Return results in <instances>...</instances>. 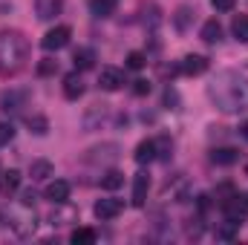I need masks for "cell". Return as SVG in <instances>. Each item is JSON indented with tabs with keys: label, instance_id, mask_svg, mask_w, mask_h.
<instances>
[{
	"label": "cell",
	"instance_id": "cell-1",
	"mask_svg": "<svg viewBox=\"0 0 248 245\" xmlns=\"http://www.w3.org/2000/svg\"><path fill=\"white\" fill-rule=\"evenodd\" d=\"M208 98L225 116L248 113V78L237 69H219L208 84Z\"/></svg>",
	"mask_w": 248,
	"mask_h": 245
},
{
	"label": "cell",
	"instance_id": "cell-2",
	"mask_svg": "<svg viewBox=\"0 0 248 245\" xmlns=\"http://www.w3.org/2000/svg\"><path fill=\"white\" fill-rule=\"evenodd\" d=\"M29 58V44L17 32H0V75H15Z\"/></svg>",
	"mask_w": 248,
	"mask_h": 245
},
{
	"label": "cell",
	"instance_id": "cell-3",
	"mask_svg": "<svg viewBox=\"0 0 248 245\" xmlns=\"http://www.w3.org/2000/svg\"><path fill=\"white\" fill-rule=\"evenodd\" d=\"M35 211H32V205H17V208H12L9 211V228L17 234V237H29V234H35Z\"/></svg>",
	"mask_w": 248,
	"mask_h": 245
},
{
	"label": "cell",
	"instance_id": "cell-4",
	"mask_svg": "<svg viewBox=\"0 0 248 245\" xmlns=\"http://www.w3.org/2000/svg\"><path fill=\"white\" fill-rule=\"evenodd\" d=\"M69 38H72V29L69 26H55V29H49L41 38V46H44V52H58V49H63L69 44Z\"/></svg>",
	"mask_w": 248,
	"mask_h": 245
},
{
	"label": "cell",
	"instance_id": "cell-5",
	"mask_svg": "<svg viewBox=\"0 0 248 245\" xmlns=\"http://www.w3.org/2000/svg\"><path fill=\"white\" fill-rule=\"evenodd\" d=\"M124 84V72L122 69H116V66H104L101 69V75H98V87L101 90H107V92H116V90H122Z\"/></svg>",
	"mask_w": 248,
	"mask_h": 245
},
{
	"label": "cell",
	"instance_id": "cell-6",
	"mask_svg": "<svg viewBox=\"0 0 248 245\" xmlns=\"http://www.w3.org/2000/svg\"><path fill=\"white\" fill-rule=\"evenodd\" d=\"M93 211H95V216H98L101 222H107V219H116V216L122 214L124 202H122V199H113V196H110V199H98Z\"/></svg>",
	"mask_w": 248,
	"mask_h": 245
},
{
	"label": "cell",
	"instance_id": "cell-7",
	"mask_svg": "<svg viewBox=\"0 0 248 245\" xmlns=\"http://www.w3.org/2000/svg\"><path fill=\"white\" fill-rule=\"evenodd\" d=\"M116 159H119V144H101L87 153V162H93V165H110Z\"/></svg>",
	"mask_w": 248,
	"mask_h": 245
},
{
	"label": "cell",
	"instance_id": "cell-8",
	"mask_svg": "<svg viewBox=\"0 0 248 245\" xmlns=\"http://www.w3.org/2000/svg\"><path fill=\"white\" fill-rule=\"evenodd\" d=\"M147 190H150V176L141 170V173H136V179H133V205L136 208H144V202H147Z\"/></svg>",
	"mask_w": 248,
	"mask_h": 245
},
{
	"label": "cell",
	"instance_id": "cell-9",
	"mask_svg": "<svg viewBox=\"0 0 248 245\" xmlns=\"http://www.w3.org/2000/svg\"><path fill=\"white\" fill-rule=\"evenodd\" d=\"M44 196H46L52 205H66V199H69V182H63V179L49 182L46 190H44Z\"/></svg>",
	"mask_w": 248,
	"mask_h": 245
},
{
	"label": "cell",
	"instance_id": "cell-10",
	"mask_svg": "<svg viewBox=\"0 0 248 245\" xmlns=\"http://www.w3.org/2000/svg\"><path fill=\"white\" fill-rule=\"evenodd\" d=\"M63 9V0H35V12L41 20H55Z\"/></svg>",
	"mask_w": 248,
	"mask_h": 245
},
{
	"label": "cell",
	"instance_id": "cell-11",
	"mask_svg": "<svg viewBox=\"0 0 248 245\" xmlns=\"http://www.w3.org/2000/svg\"><path fill=\"white\" fill-rule=\"evenodd\" d=\"M179 72H185V75H202V72H208V58L205 55H185L182 63H179Z\"/></svg>",
	"mask_w": 248,
	"mask_h": 245
},
{
	"label": "cell",
	"instance_id": "cell-12",
	"mask_svg": "<svg viewBox=\"0 0 248 245\" xmlns=\"http://www.w3.org/2000/svg\"><path fill=\"white\" fill-rule=\"evenodd\" d=\"M63 95H66L69 101H78V98L84 95V81H81L78 72H69V75L63 78Z\"/></svg>",
	"mask_w": 248,
	"mask_h": 245
},
{
	"label": "cell",
	"instance_id": "cell-13",
	"mask_svg": "<svg viewBox=\"0 0 248 245\" xmlns=\"http://www.w3.org/2000/svg\"><path fill=\"white\" fill-rule=\"evenodd\" d=\"M237 159H240V150H234V147H217V150H211V162H214V165L228 168V165H234Z\"/></svg>",
	"mask_w": 248,
	"mask_h": 245
},
{
	"label": "cell",
	"instance_id": "cell-14",
	"mask_svg": "<svg viewBox=\"0 0 248 245\" xmlns=\"http://www.w3.org/2000/svg\"><path fill=\"white\" fill-rule=\"evenodd\" d=\"M199 38H202L205 44H219V41H222V26H219V20H205Z\"/></svg>",
	"mask_w": 248,
	"mask_h": 245
},
{
	"label": "cell",
	"instance_id": "cell-15",
	"mask_svg": "<svg viewBox=\"0 0 248 245\" xmlns=\"http://www.w3.org/2000/svg\"><path fill=\"white\" fill-rule=\"evenodd\" d=\"M52 173H55V168H52V162H46V159H38V162H32V168H29L32 182H44V179H49Z\"/></svg>",
	"mask_w": 248,
	"mask_h": 245
},
{
	"label": "cell",
	"instance_id": "cell-16",
	"mask_svg": "<svg viewBox=\"0 0 248 245\" xmlns=\"http://www.w3.org/2000/svg\"><path fill=\"white\" fill-rule=\"evenodd\" d=\"M72 61H75V69H78V72H84V69H93V66H95V52H93L90 46H81V49H75Z\"/></svg>",
	"mask_w": 248,
	"mask_h": 245
},
{
	"label": "cell",
	"instance_id": "cell-17",
	"mask_svg": "<svg viewBox=\"0 0 248 245\" xmlns=\"http://www.w3.org/2000/svg\"><path fill=\"white\" fill-rule=\"evenodd\" d=\"M133 159H136L139 165H147V162H153V159H156V141H153V138H147V141H141V144L136 147V153H133Z\"/></svg>",
	"mask_w": 248,
	"mask_h": 245
},
{
	"label": "cell",
	"instance_id": "cell-18",
	"mask_svg": "<svg viewBox=\"0 0 248 245\" xmlns=\"http://www.w3.org/2000/svg\"><path fill=\"white\" fill-rule=\"evenodd\" d=\"M119 0H90V15L93 17H110L116 12Z\"/></svg>",
	"mask_w": 248,
	"mask_h": 245
},
{
	"label": "cell",
	"instance_id": "cell-19",
	"mask_svg": "<svg viewBox=\"0 0 248 245\" xmlns=\"http://www.w3.org/2000/svg\"><path fill=\"white\" fill-rule=\"evenodd\" d=\"M17 187H20V170H6V173H0V193H3V196L15 193Z\"/></svg>",
	"mask_w": 248,
	"mask_h": 245
},
{
	"label": "cell",
	"instance_id": "cell-20",
	"mask_svg": "<svg viewBox=\"0 0 248 245\" xmlns=\"http://www.w3.org/2000/svg\"><path fill=\"white\" fill-rule=\"evenodd\" d=\"M231 32H234V38H237L240 44H248V15L234 17V23H231Z\"/></svg>",
	"mask_w": 248,
	"mask_h": 245
},
{
	"label": "cell",
	"instance_id": "cell-21",
	"mask_svg": "<svg viewBox=\"0 0 248 245\" xmlns=\"http://www.w3.org/2000/svg\"><path fill=\"white\" fill-rule=\"evenodd\" d=\"M124 184V173L122 170H107L104 176H101V187L104 190H119Z\"/></svg>",
	"mask_w": 248,
	"mask_h": 245
},
{
	"label": "cell",
	"instance_id": "cell-22",
	"mask_svg": "<svg viewBox=\"0 0 248 245\" xmlns=\"http://www.w3.org/2000/svg\"><path fill=\"white\" fill-rule=\"evenodd\" d=\"M69 240L75 245H90V243H95V231H90V228H75Z\"/></svg>",
	"mask_w": 248,
	"mask_h": 245
},
{
	"label": "cell",
	"instance_id": "cell-23",
	"mask_svg": "<svg viewBox=\"0 0 248 245\" xmlns=\"http://www.w3.org/2000/svg\"><path fill=\"white\" fill-rule=\"evenodd\" d=\"M26 124H29V130L38 133V136H46V133H49V122H46L44 116H29Z\"/></svg>",
	"mask_w": 248,
	"mask_h": 245
},
{
	"label": "cell",
	"instance_id": "cell-24",
	"mask_svg": "<svg viewBox=\"0 0 248 245\" xmlns=\"http://www.w3.org/2000/svg\"><path fill=\"white\" fill-rule=\"evenodd\" d=\"M237 228H240V225L228 219L225 225H219V228H217V240H225V243H231V240L237 237Z\"/></svg>",
	"mask_w": 248,
	"mask_h": 245
},
{
	"label": "cell",
	"instance_id": "cell-25",
	"mask_svg": "<svg viewBox=\"0 0 248 245\" xmlns=\"http://www.w3.org/2000/svg\"><path fill=\"white\" fill-rule=\"evenodd\" d=\"M170 150H173V144H170L168 136L156 138V159H170Z\"/></svg>",
	"mask_w": 248,
	"mask_h": 245
},
{
	"label": "cell",
	"instance_id": "cell-26",
	"mask_svg": "<svg viewBox=\"0 0 248 245\" xmlns=\"http://www.w3.org/2000/svg\"><path fill=\"white\" fill-rule=\"evenodd\" d=\"M144 63H147L144 52H130L127 55V69H144Z\"/></svg>",
	"mask_w": 248,
	"mask_h": 245
},
{
	"label": "cell",
	"instance_id": "cell-27",
	"mask_svg": "<svg viewBox=\"0 0 248 245\" xmlns=\"http://www.w3.org/2000/svg\"><path fill=\"white\" fill-rule=\"evenodd\" d=\"M12 138H15V127L9 122H0V147H6Z\"/></svg>",
	"mask_w": 248,
	"mask_h": 245
},
{
	"label": "cell",
	"instance_id": "cell-28",
	"mask_svg": "<svg viewBox=\"0 0 248 245\" xmlns=\"http://www.w3.org/2000/svg\"><path fill=\"white\" fill-rule=\"evenodd\" d=\"M66 219H75V211H55V214L49 216L52 225H66Z\"/></svg>",
	"mask_w": 248,
	"mask_h": 245
},
{
	"label": "cell",
	"instance_id": "cell-29",
	"mask_svg": "<svg viewBox=\"0 0 248 245\" xmlns=\"http://www.w3.org/2000/svg\"><path fill=\"white\" fill-rule=\"evenodd\" d=\"M52 72H58V61L44 58V61L38 63V75H52Z\"/></svg>",
	"mask_w": 248,
	"mask_h": 245
},
{
	"label": "cell",
	"instance_id": "cell-30",
	"mask_svg": "<svg viewBox=\"0 0 248 245\" xmlns=\"http://www.w3.org/2000/svg\"><path fill=\"white\" fill-rule=\"evenodd\" d=\"M187 15H190V9H187V6H182V9L176 12V29H179V32H185V29H187Z\"/></svg>",
	"mask_w": 248,
	"mask_h": 245
},
{
	"label": "cell",
	"instance_id": "cell-31",
	"mask_svg": "<svg viewBox=\"0 0 248 245\" xmlns=\"http://www.w3.org/2000/svg\"><path fill=\"white\" fill-rule=\"evenodd\" d=\"M133 92H136V95H147V92H150V81H144V78L133 81Z\"/></svg>",
	"mask_w": 248,
	"mask_h": 245
},
{
	"label": "cell",
	"instance_id": "cell-32",
	"mask_svg": "<svg viewBox=\"0 0 248 245\" xmlns=\"http://www.w3.org/2000/svg\"><path fill=\"white\" fill-rule=\"evenodd\" d=\"M234 3H237V0H211V6H214L217 12H231Z\"/></svg>",
	"mask_w": 248,
	"mask_h": 245
},
{
	"label": "cell",
	"instance_id": "cell-33",
	"mask_svg": "<svg viewBox=\"0 0 248 245\" xmlns=\"http://www.w3.org/2000/svg\"><path fill=\"white\" fill-rule=\"evenodd\" d=\"M165 104H170V107H176V104H179V95H176V90H173V87H168V90H165Z\"/></svg>",
	"mask_w": 248,
	"mask_h": 245
},
{
	"label": "cell",
	"instance_id": "cell-34",
	"mask_svg": "<svg viewBox=\"0 0 248 245\" xmlns=\"http://www.w3.org/2000/svg\"><path fill=\"white\" fill-rule=\"evenodd\" d=\"M35 199H38V196H35V190H26L20 202H23V205H35Z\"/></svg>",
	"mask_w": 248,
	"mask_h": 245
},
{
	"label": "cell",
	"instance_id": "cell-35",
	"mask_svg": "<svg viewBox=\"0 0 248 245\" xmlns=\"http://www.w3.org/2000/svg\"><path fill=\"white\" fill-rule=\"evenodd\" d=\"M243 136H246V138H248V122L243 124Z\"/></svg>",
	"mask_w": 248,
	"mask_h": 245
},
{
	"label": "cell",
	"instance_id": "cell-36",
	"mask_svg": "<svg viewBox=\"0 0 248 245\" xmlns=\"http://www.w3.org/2000/svg\"><path fill=\"white\" fill-rule=\"evenodd\" d=\"M246 202H248V196H246Z\"/></svg>",
	"mask_w": 248,
	"mask_h": 245
}]
</instances>
